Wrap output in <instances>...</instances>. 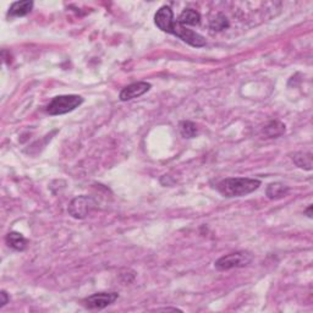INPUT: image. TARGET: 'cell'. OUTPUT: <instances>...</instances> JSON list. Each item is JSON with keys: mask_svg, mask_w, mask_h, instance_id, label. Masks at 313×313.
<instances>
[{"mask_svg": "<svg viewBox=\"0 0 313 313\" xmlns=\"http://www.w3.org/2000/svg\"><path fill=\"white\" fill-rule=\"evenodd\" d=\"M0 296H2V301H0V307H4L9 302V301H10V297H9V295L5 290H3L2 293H0Z\"/></svg>", "mask_w": 313, "mask_h": 313, "instance_id": "17", "label": "cell"}, {"mask_svg": "<svg viewBox=\"0 0 313 313\" xmlns=\"http://www.w3.org/2000/svg\"><path fill=\"white\" fill-rule=\"evenodd\" d=\"M229 27V21L223 14L216 15L213 20H211V28L214 31H223Z\"/></svg>", "mask_w": 313, "mask_h": 313, "instance_id": "16", "label": "cell"}, {"mask_svg": "<svg viewBox=\"0 0 313 313\" xmlns=\"http://www.w3.org/2000/svg\"><path fill=\"white\" fill-rule=\"evenodd\" d=\"M7 244L15 251H23L27 246V240L20 232L11 231L7 235Z\"/></svg>", "mask_w": 313, "mask_h": 313, "instance_id": "11", "label": "cell"}, {"mask_svg": "<svg viewBox=\"0 0 313 313\" xmlns=\"http://www.w3.org/2000/svg\"><path fill=\"white\" fill-rule=\"evenodd\" d=\"M83 103V98L77 94H65L56 95L48 104L47 113L49 115H62L73 112Z\"/></svg>", "mask_w": 313, "mask_h": 313, "instance_id": "2", "label": "cell"}, {"mask_svg": "<svg viewBox=\"0 0 313 313\" xmlns=\"http://www.w3.org/2000/svg\"><path fill=\"white\" fill-rule=\"evenodd\" d=\"M289 192V187L282 183H273L268 185L266 195L269 199H280L285 197Z\"/></svg>", "mask_w": 313, "mask_h": 313, "instance_id": "12", "label": "cell"}, {"mask_svg": "<svg viewBox=\"0 0 313 313\" xmlns=\"http://www.w3.org/2000/svg\"><path fill=\"white\" fill-rule=\"evenodd\" d=\"M119 299L118 293H97L82 300V305L88 309H103Z\"/></svg>", "mask_w": 313, "mask_h": 313, "instance_id": "6", "label": "cell"}, {"mask_svg": "<svg viewBox=\"0 0 313 313\" xmlns=\"http://www.w3.org/2000/svg\"><path fill=\"white\" fill-rule=\"evenodd\" d=\"M33 8V2L31 0H23V2H15L11 4L9 10V16L11 17H21L31 13Z\"/></svg>", "mask_w": 313, "mask_h": 313, "instance_id": "9", "label": "cell"}, {"mask_svg": "<svg viewBox=\"0 0 313 313\" xmlns=\"http://www.w3.org/2000/svg\"><path fill=\"white\" fill-rule=\"evenodd\" d=\"M154 23L160 31L170 33L172 23H174V15H172L171 8L166 7V5L160 8L154 15Z\"/></svg>", "mask_w": 313, "mask_h": 313, "instance_id": "8", "label": "cell"}, {"mask_svg": "<svg viewBox=\"0 0 313 313\" xmlns=\"http://www.w3.org/2000/svg\"><path fill=\"white\" fill-rule=\"evenodd\" d=\"M293 162L297 166L305 170H312V154L309 152H296L291 157Z\"/></svg>", "mask_w": 313, "mask_h": 313, "instance_id": "13", "label": "cell"}, {"mask_svg": "<svg viewBox=\"0 0 313 313\" xmlns=\"http://www.w3.org/2000/svg\"><path fill=\"white\" fill-rule=\"evenodd\" d=\"M261 186V180L251 178H228L217 185L220 195L226 198L244 197L255 192Z\"/></svg>", "mask_w": 313, "mask_h": 313, "instance_id": "1", "label": "cell"}, {"mask_svg": "<svg viewBox=\"0 0 313 313\" xmlns=\"http://www.w3.org/2000/svg\"><path fill=\"white\" fill-rule=\"evenodd\" d=\"M285 132V125L280 121H270L263 129V133L269 138H275V137L282 136Z\"/></svg>", "mask_w": 313, "mask_h": 313, "instance_id": "15", "label": "cell"}, {"mask_svg": "<svg viewBox=\"0 0 313 313\" xmlns=\"http://www.w3.org/2000/svg\"><path fill=\"white\" fill-rule=\"evenodd\" d=\"M178 22L185 26V27H186V25L198 26L201 23V15H199L198 11L193 10V9H185L180 16H179Z\"/></svg>", "mask_w": 313, "mask_h": 313, "instance_id": "10", "label": "cell"}, {"mask_svg": "<svg viewBox=\"0 0 313 313\" xmlns=\"http://www.w3.org/2000/svg\"><path fill=\"white\" fill-rule=\"evenodd\" d=\"M179 131L185 138H193L198 135V129L196 124L189 120H183L179 123Z\"/></svg>", "mask_w": 313, "mask_h": 313, "instance_id": "14", "label": "cell"}, {"mask_svg": "<svg viewBox=\"0 0 313 313\" xmlns=\"http://www.w3.org/2000/svg\"><path fill=\"white\" fill-rule=\"evenodd\" d=\"M252 259V255L249 252H234L220 257L218 261H216L214 267L220 272H225V270L234 269V268H244L249 266Z\"/></svg>", "mask_w": 313, "mask_h": 313, "instance_id": "3", "label": "cell"}, {"mask_svg": "<svg viewBox=\"0 0 313 313\" xmlns=\"http://www.w3.org/2000/svg\"><path fill=\"white\" fill-rule=\"evenodd\" d=\"M95 201L89 196H79L75 197L68 204L67 212L73 218L83 219L95 208Z\"/></svg>", "mask_w": 313, "mask_h": 313, "instance_id": "4", "label": "cell"}, {"mask_svg": "<svg viewBox=\"0 0 313 313\" xmlns=\"http://www.w3.org/2000/svg\"><path fill=\"white\" fill-rule=\"evenodd\" d=\"M312 208H313V205H309V207L307 208L306 212H305V213L309 217V218H312Z\"/></svg>", "mask_w": 313, "mask_h": 313, "instance_id": "19", "label": "cell"}, {"mask_svg": "<svg viewBox=\"0 0 313 313\" xmlns=\"http://www.w3.org/2000/svg\"><path fill=\"white\" fill-rule=\"evenodd\" d=\"M152 87L151 83L145 82V81H140L131 83V85L126 86L121 89L120 94H119V98H120L121 102H127V100L135 99V98H138L143 95L145 93H147Z\"/></svg>", "mask_w": 313, "mask_h": 313, "instance_id": "7", "label": "cell"}, {"mask_svg": "<svg viewBox=\"0 0 313 313\" xmlns=\"http://www.w3.org/2000/svg\"><path fill=\"white\" fill-rule=\"evenodd\" d=\"M170 34L177 36L178 38L183 40L185 43L190 44L191 47L201 48L205 46V40L203 36L196 33V32H193L192 29H189L187 27H185V26L180 25L178 21L177 22L174 21V23H172Z\"/></svg>", "mask_w": 313, "mask_h": 313, "instance_id": "5", "label": "cell"}, {"mask_svg": "<svg viewBox=\"0 0 313 313\" xmlns=\"http://www.w3.org/2000/svg\"><path fill=\"white\" fill-rule=\"evenodd\" d=\"M157 311H174V312L179 311V312H181V309H179V308H172V307H166V308H158Z\"/></svg>", "mask_w": 313, "mask_h": 313, "instance_id": "18", "label": "cell"}]
</instances>
